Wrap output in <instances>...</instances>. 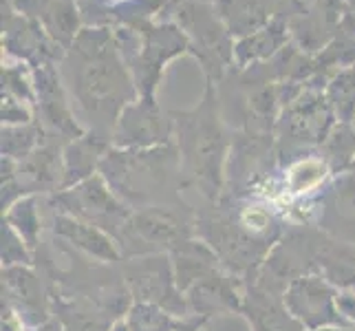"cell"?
<instances>
[{
    "label": "cell",
    "instance_id": "1",
    "mask_svg": "<svg viewBox=\"0 0 355 331\" xmlns=\"http://www.w3.org/2000/svg\"><path fill=\"white\" fill-rule=\"evenodd\" d=\"M60 73L84 128L111 144L124 108L139 100L113 29L84 27L60 62Z\"/></svg>",
    "mask_w": 355,
    "mask_h": 331
},
{
    "label": "cell",
    "instance_id": "2",
    "mask_svg": "<svg viewBox=\"0 0 355 331\" xmlns=\"http://www.w3.org/2000/svg\"><path fill=\"white\" fill-rule=\"evenodd\" d=\"M173 142L181 155L183 186L197 190L205 203H218L227 183L232 139L221 119L216 82L205 80L201 102L188 110H170Z\"/></svg>",
    "mask_w": 355,
    "mask_h": 331
},
{
    "label": "cell",
    "instance_id": "3",
    "mask_svg": "<svg viewBox=\"0 0 355 331\" xmlns=\"http://www.w3.org/2000/svg\"><path fill=\"white\" fill-rule=\"evenodd\" d=\"M100 175L132 212L146 207H190L181 194L186 186L175 142L144 151L111 146L100 164Z\"/></svg>",
    "mask_w": 355,
    "mask_h": 331
},
{
    "label": "cell",
    "instance_id": "4",
    "mask_svg": "<svg viewBox=\"0 0 355 331\" xmlns=\"http://www.w3.org/2000/svg\"><path fill=\"white\" fill-rule=\"evenodd\" d=\"M115 42L144 100H157L168 62L192 56L188 35L173 20H146L132 27H115Z\"/></svg>",
    "mask_w": 355,
    "mask_h": 331
},
{
    "label": "cell",
    "instance_id": "5",
    "mask_svg": "<svg viewBox=\"0 0 355 331\" xmlns=\"http://www.w3.org/2000/svg\"><path fill=\"white\" fill-rule=\"evenodd\" d=\"M329 76H313L296 100L283 108L276 121V162L283 164L287 155L302 153L311 146H322L329 133L338 124L331 104L327 100Z\"/></svg>",
    "mask_w": 355,
    "mask_h": 331
},
{
    "label": "cell",
    "instance_id": "6",
    "mask_svg": "<svg viewBox=\"0 0 355 331\" xmlns=\"http://www.w3.org/2000/svg\"><path fill=\"white\" fill-rule=\"evenodd\" d=\"M194 207H146L135 210L117 235L124 259L150 254H173L183 243L197 237Z\"/></svg>",
    "mask_w": 355,
    "mask_h": 331
},
{
    "label": "cell",
    "instance_id": "7",
    "mask_svg": "<svg viewBox=\"0 0 355 331\" xmlns=\"http://www.w3.org/2000/svg\"><path fill=\"white\" fill-rule=\"evenodd\" d=\"M170 20L177 22L188 35L192 58L201 65L205 80L221 82L230 69H234V44L236 40L216 14L212 3L181 0L170 11Z\"/></svg>",
    "mask_w": 355,
    "mask_h": 331
},
{
    "label": "cell",
    "instance_id": "8",
    "mask_svg": "<svg viewBox=\"0 0 355 331\" xmlns=\"http://www.w3.org/2000/svg\"><path fill=\"white\" fill-rule=\"evenodd\" d=\"M64 146L46 135V142L22 162L3 157V212L22 197H51L64 188Z\"/></svg>",
    "mask_w": 355,
    "mask_h": 331
},
{
    "label": "cell",
    "instance_id": "9",
    "mask_svg": "<svg viewBox=\"0 0 355 331\" xmlns=\"http://www.w3.org/2000/svg\"><path fill=\"white\" fill-rule=\"evenodd\" d=\"M46 201L58 212L71 214L91 226L102 228L115 239L132 214L130 207L117 199V194L100 173L78 183V186L51 194V197H46Z\"/></svg>",
    "mask_w": 355,
    "mask_h": 331
},
{
    "label": "cell",
    "instance_id": "10",
    "mask_svg": "<svg viewBox=\"0 0 355 331\" xmlns=\"http://www.w3.org/2000/svg\"><path fill=\"white\" fill-rule=\"evenodd\" d=\"M119 267L132 300L157 305L179 318L190 316L186 296L177 287L175 265L170 254L132 256V259L121 261Z\"/></svg>",
    "mask_w": 355,
    "mask_h": 331
},
{
    "label": "cell",
    "instance_id": "11",
    "mask_svg": "<svg viewBox=\"0 0 355 331\" xmlns=\"http://www.w3.org/2000/svg\"><path fill=\"white\" fill-rule=\"evenodd\" d=\"M35 78V117L40 119L46 135L62 139L64 144L87 135L89 130L78 119L76 108L64 87L60 65L44 62L33 67Z\"/></svg>",
    "mask_w": 355,
    "mask_h": 331
},
{
    "label": "cell",
    "instance_id": "12",
    "mask_svg": "<svg viewBox=\"0 0 355 331\" xmlns=\"http://www.w3.org/2000/svg\"><path fill=\"white\" fill-rule=\"evenodd\" d=\"M287 312L307 329L324 327H353L338 309V287L320 274H307L291 280L283 294Z\"/></svg>",
    "mask_w": 355,
    "mask_h": 331
},
{
    "label": "cell",
    "instance_id": "13",
    "mask_svg": "<svg viewBox=\"0 0 355 331\" xmlns=\"http://www.w3.org/2000/svg\"><path fill=\"white\" fill-rule=\"evenodd\" d=\"M173 117L170 110H164L157 100H135L121 113L115 133L113 146L124 151H144L173 142Z\"/></svg>",
    "mask_w": 355,
    "mask_h": 331
},
{
    "label": "cell",
    "instance_id": "14",
    "mask_svg": "<svg viewBox=\"0 0 355 331\" xmlns=\"http://www.w3.org/2000/svg\"><path fill=\"white\" fill-rule=\"evenodd\" d=\"M3 51L31 67L60 65L67 56L62 46L49 38L40 20L18 14L9 3H3Z\"/></svg>",
    "mask_w": 355,
    "mask_h": 331
},
{
    "label": "cell",
    "instance_id": "15",
    "mask_svg": "<svg viewBox=\"0 0 355 331\" xmlns=\"http://www.w3.org/2000/svg\"><path fill=\"white\" fill-rule=\"evenodd\" d=\"M190 316L212 321L216 316H234L243 312L245 280L234 276L223 265L207 272L186 294Z\"/></svg>",
    "mask_w": 355,
    "mask_h": 331
},
{
    "label": "cell",
    "instance_id": "16",
    "mask_svg": "<svg viewBox=\"0 0 355 331\" xmlns=\"http://www.w3.org/2000/svg\"><path fill=\"white\" fill-rule=\"evenodd\" d=\"M315 228L340 243L355 245V175L342 173L318 194Z\"/></svg>",
    "mask_w": 355,
    "mask_h": 331
},
{
    "label": "cell",
    "instance_id": "17",
    "mask_svg": "<svg viewBox=\"0 0 355 331\" xmlns=\"http://www.w3.org/2000/svg\"><path fill=\"white\" fill-rule=\"evenodd\" d=\"M3 300L9 303L31 329L53 318L49 287L29 265L3 267Z\"/></svg>",
    "mask_w": 355,
    "mask_h": 331
},
{
    "label": "cell",
    "instance_id": "18",
    "mask_svg": "<svg viewBox=\"0 0 355 331\" xmlns=\"http://www.w3.org/2000/svg\"><path fill=\"white\" fill-rule=\"evenodd\" d=\"M53 239L62 241L60 245L64 248L76 250L89 259L97 263H106V265H119L124 261V254H121L119 245L113 235H108L106 230L91 226L87 221H80L71 214L64 212H53Z\"/></svg>",
    "mask_w": 355,
    "mask_h": 331
},
{
    "label": "cell",
    "instance_id": "19",
    "mask_svg": "<svg viewBox=\"0 0 355 331\" xmlns=\"http://www.w3.org/2000/svg\"><path fill=\"white\" fill-rule=\"evenodd\" d=\"M241 316H245L252 331H307L287 312L283 296L269 294L254 283L245 285Z\"/></svg>",
    "mask_w": 355,
    "mask_h": 331
},
{
    "label": "cell",
    "instance_id": "20",
    "mask_svg": "<svg viewBox=\"0 0 355 331\" xmlns=\"http://www.w3.org/2000/svg\"><path fill=\"white\" fill-rule=\"evenodd\" d=\"M334 173L320 153L293 157L280 170V188L287 199H307L320 194L322 188L331 181ZM280 197V199H283Z\"/></svg>",
    "mask_w": 355,
    "mask_h": 331
},
{
    "label": "cell",
    "instance_id": "21",
    "mask_svg": "<svg viewBox=\"0 0 355 331\" xmlns=\"http://www.w3.org/2000/svg\"><path fill=\"white\" fill-rule=\"evenodd\" d=\"M291 42V33L287 20L283 16H274L265 27L254 31L234 44V71H245L254 65L272 60L280 49Z\"/></svg>",
    "mask_w": 355,
    "mask_h": 331
},
{
    "label": "cell",
    "instance_id": "22",
    "mask_svg": "<svg viewBox=\"0 0 355 331\" xmlns=\"http://www.w3.org/2000/svg\"><path fill=\"white\" fill-rule=\"evenodd\" d=\"M280 3L283 0H214L212 5L232 38L241 40L265 27L278 14Z\"/></svg>",
    "mask_w": 355,
    "mask_h": 331
},
{
    "label": "cell",
    "instance_id": "23",
    "mask_svg": "<svg viewBox=\"0 0 355 331\" xmlns=\"http://www.w3.org/2000/svg\"><path fill=\"white\" fill-rule=\"evenodd\" d=\"M111 148L106 139L97 137L93 133L82 135L64 146V188H73L78 183L91 179L100 173V164L104 155Z\"/></svg>",
    "mask_w": 355,
    "mask_h": 331
},
{
    "label": "cell",
    "instance_id": "24",
    "mask_svg": "<svg viewBox=\"0 0 355 331\" xmlns=\"http://www.w3.org/2000/svg\"><path fill=\"white\" fill-rule=\"evenodd\" d=\"M49 38L69 51L84 29V18L76 0H51L40 18Z\"/></svg>",
    "mask_w": 355,
    "mask_h": 331
},
{
    "label": "cell",
    "instance_id": "25",
    "mask_svg": "<svg viewBox=\"0 0 355 331\" xmlns=\"http://www.w3.org/2000/svg\"><path fill=\"white\" fill-rule=\"evenodd\" d=\"M40 197H22L9 207L7 212H3V221L14 228L18 235L24 239V243L33 250V254L38 252L42 245V217H40Z\"/></svg>",
    "mask_w": 355,
    "mask_h": 331
},
{
    "label": "cell",
    "instance_id": "26",
    "mask_svg": "<svg viewBox=\"0 0 355 331\" xmlns=\"http://www.w3.org/2000/svg\"><path fill=\"white\" fill-rule=\"evenodd\" d=\"M320 155L331 168L334 177L349 173L355 164V126L338 121L324 144L320 146Z\"/></svg>",
    "mask_w": 355,
    "mask_h": 331
},
{
    "label": "cell",
    "instance_id": "27",
    "mask_svg": "<svg viewBox=\"0 0 355 331\" xmlns=\"http://www.w3.org/2000/svg\"><path fill=\"white\" fill-rule=\"evenodd\" d=\"M46 142V130L40 124V119L31 121V124L22 126H3V157L22 162L24 157H29L35 148Z\"/></svg>",
    "mask_w": 355,
    "mask_h": 331
},
{
    "label": "cell",
    "instance_id": "28",
    "mask_svg": "<svg viewBox=\"0 0 355 331\" xmlns=\"http://www.w3.org/2000/svg\"><path fill=\"white\" fill-rule=\"evenodd\" d=\"M324 93L338 121L353 124V119H355V65L336 71L334 76L329 78Z\"/></svg>",
    "mask_w": 355,
    "mask_h": 331
},
{
    "label": "cell",
    "instance_id": "29",
    "mask_svg": "<svg viewBox=\"0 0 355 331\" xmlns=\"http://www.w3.org/2000/svg\"><path fill=\"white\" fill-rule=\"evenodd\" d=\"M124 318L130 331H179L188 321V318H179L166 312L164 307H157V305L150 303H139V300H135L130 305V309Z\"/></svg>",
    "mask_w": 355,
    "mask_h": 331
},
{
    "label": "cell",
    "instance_id": "30",
    "mask_svg": "<svg viewBox=\"0 0 355 331\" xmlns=\"http://www.w3.org/2000/svg\"><path fill=\"white\" fill-rule=\"evenodd\" d=\"M3 95L35 106V78L33 67L22 60H3Z\"/></svg>",
    "mask_w": 355,
    "mask_h": 331
},
{
    "label": "cell",
    "instance_id": "31",
    "mask_svg": "<svg viewBox=\"0 0 355 331\" xmlns=\"http://www.w3.org/2000/svg\"><path fill=\"white\" fill-rule=\"evenodd\" d=\"M3 267H16V265H29L33 267L35 254L24 239L11 228L7 221H3Z\"/></svg>",
    "mask_w": 355,
    "mask_h": 331
},
{
    "label": "cell",
    "instance_id": "32",
    "mask_svg": "<svg viewBox=\"0 0 355 331\" xmlns=\"http://www.w3.org/2000/svg\"><path fill=\"white\" fill-rule=\"evenodd\" d=\"M0 119H3V126H22V124H31V121H35L38 117H35V106L20 102L16 97L3 95Z\"/></svg>",
    "mask_w": 355,
    "mask_h": 331
},
{
    "label": "cell",
    "instance_id": "33",
    "mask_svg": "<svg viewBox=\"0 0 355 331\" xmlns=\"http://www.w3.org/2000/svg\"><path fill=\"white\" fill-rule=\"evenodd\" d=\"M338 309L347 318V323L355 327V291L353 289H338Z\"/></svg>",
    "mask_w": 355,
    "mask_h": 331
},
{
    "label": "cell",
    "instance_id": "34",
    "mask_svg": "<svg viewBox=\"0 0 355 331\" xmlns=\"http://www.w3.org/2000/svg\"><path fill=\"white\" fill-rule=\"evenodd\" d=\"M27 327L29 325L24 323V318L3 300V331H27Z\"/></svg>",
    "mask_w": 355,
    "mask_h": 331
},
{
    "label": "cell",
    "instance_id": "35",
    "mask_svg": "<svg viewBox=\"0 0 355 331\" xmlns=\"http://www.w3.org/2000/svg\"><path fill=\"white\" fill-rule=\"evenodd\" d=\"M210 323V321H205V318H199V316H188V321L186 325H183L179 331H203V327Z\"/></svg>",
    "mask_w": 355,
    "mask_h": 331
},
{
    "label": "cell",
    "instance_id": "36",
    "mask_svg": "<svg viewBox=\"0 0 355 331\" xmlns=\"http://www.w3.org/2000/svg\"><path fill=\"white\" fill-rule=\"evenodd\" d=\"M31 331H64V327L60 325V321L53 316L51 321H46L44 325H40V327H35V329H31Z\"/></svg>",
    "mask_w": 355,
    "mask_h": 331
},
{
    "label": "cell",
    "instance_id": "37",
    "mask_svg": "<svg viewBox=\"0 0 355 331\" xmlns=\"http://www.w3.org/2000/svg\"><path fill=\"white\" fill-rule=\"evenodd\" d=\"M111 331H130V327H128V323H126V318H119V321H115L113 327H111Z\"/></svg>",
    "mask_w": 355,
    "mask_h": 331
},
{
    "label": "cell",
    "instance_id": "38",
    "mask_svg": "<svg viewBox=\"0 0 355 331\" xmlns=\"http://www.w3.org/2000/svg\"><path fill=\"white\" fill-rule=\"evenodd\" d=\"M318 331H355V327H324Z\"/></svg>",
    "mask_w": 355,
    "mask_h": 331
},
{
    "label": "cell",
    "instance_id": "39",
    "mask_svg": "<svg viewBox=\"0 0 355 331\" xmlns=\"http://www.w3.org/2000/svg\"><path fill=\"white\" fill-rule=\"evenodd\" d=\"M349 3V7H351V11H353V16H355V0H347Z\"/></svg>",
    "mask_w": 355,
    "mask_h": 331
},
{
    "label": "cell",
    "instance_id": "40",
    "mask_svg": "<svg viewBox=\"0 0 355 331\" xmlns=\"http://www.w3.org/2000/svg\"><path fill=\"white\" fill-rule=\"evenodd\" d=\"M199 3H214V0H199Z\"/></svg>",
    "mask_w": 355,
    "mask_h": 331
},
{
    "label": "cell",
    "instance_id": "41",
    "mask_svg": "<svg viewBox=\"0 0 355 331\" xmlns=\"http://www.w3.org/2000/svg\"><path fill=\"white\" fill-rule=\"evenodd\" d=\"M349 173H353V175H355V164H353V168L349 170Z\"/></svg>",
    "mask_w": 355,
    "mask_h": 331
},
{
    "label": "cell",
    "instance_id": "42",
    "mask_svg": "<svg viewBox=\"0 0 355 331\" xmlns=\"http://www.w3.org/2000/svg\"><path fill=\"white\" fill-rule=\"evenodd\" d=\"M353 126H355V119H353Z\"/></svg>",
    "mask_w": 355,
    "mask_h": 331
}]
</instances>
